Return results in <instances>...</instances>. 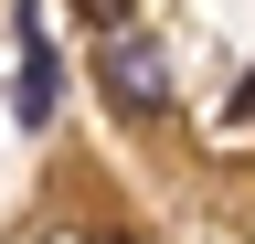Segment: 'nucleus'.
<instances>
[{
	"label": "nucleus",
	"instance_id": "2",
	"mask_svg": "<svg viewBox=\"0 0 255 244\" xmlns=\"http://www.w3.org/2000/svg\"><path fill=\"white\" fill-rule=\"evenodd\" d=\"M11 43H21L11 117H21V128H43V117H53V96H64V64H53V43H43V11H32V0H11Z\"/></svg>",
	"mask_w": 255,
	"mask_h": 244
},
{
	"label": "nucleus",
	"instance_id": "1",
	"mask_svg": "<svg viewBox=\"0 0 255 244\" xmlns=\"http://www.w3.org/2000/svg\"><path fill=\"white\" fill-rule=\"evenodd\" d=\"M96 85H107L128 117H170V64H159V43H138V32H107Z\"/></svg>",
	"mask_w": 255,
	"mask_h": 244
},
{
	"label": "nucleus",
	"instance_id": "3",
	"mask_svg": "<svg viewBox=\"0 0 255 244\" xmlns=\"http://www.w3.org/2000/svg\"><path fill=\"white\" fill-rule=\"evenodd\" d=\"M223 128H234V138H255V75L234 85V106H223Z\"/></svg>",
	"mask_w": 255,
	"mask_h": 244
},
{
	"label": "nucleus",
	"instance_id": "4",
	"mask_svg": "<svg viewBox=\"0 0 255 244\" xmlns=\"http://www.w3.org/2000/svg\"><path fill=\"white\" fill-rule=\"evenodd\" d=\"M117 11H128V0H85V21H107V32H117Z\"/></svg>",
	"mask_w": 255,
	"mask_h": 244
}]
</instances>
